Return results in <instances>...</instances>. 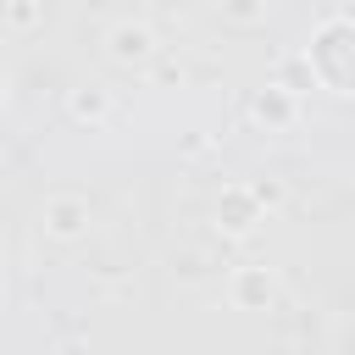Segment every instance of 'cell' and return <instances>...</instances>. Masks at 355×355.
I'll list each match as a JSON object with an SVG mask.
<instances>
[{"label":"cell","mask_w":355,"mask_h":355,"mask_svg":"<svg viewBox=\"0 0 355 355\" xmlns=\"http://www.w3.org/2000/svg\"><path fill=\"white\" fill-rule=\"evenodd\" d=\"M39 222H44V233H50V239H78V233H83V222H89V200H78V194L44 200Z\"/></svg>","instance_id":"obj_1"},{"label":"cell","mask_w":355,"mask_h":355,"mask_svg":"<svg viewBox=\"0 0 355 355\" xmlns=\"http://www.w3.org/2000/svg\"><path fill=\"white\" fill-rule=\"evenodd\" d=\"M150 55H155V33H150L144 22H116V28H111V61L139 67V61H150Z\"/></svg>","instance_id":"obj_2"},{"label":"cell","mask_w":355,"mask_h":355,"mask_svg":"<svg viewBox=\"0 0 355 355\" xmlns=\"http://www.w3.org/2000/svg\"><path fill=\"white\" fill-rule=\"evenodd\" d=\"M277 294V277L266 272V266H244L239 277H233V300L244 305V311H255V305H266Z\"/></svg>","instance_id":"obj_3"},{"label":"cell","mask_w":355,"mask_h":355,"mask_svg":"<svg viewBox=\"0 0 355 355\" xmlns=\"http://www.w3.org/2000/svg\"><path fill=\"white\" fill-rule=\"evenodd\" d=\"M105 105H111V100H105L100 89H89V94H72V111H78V116H105Z\"/></svg>","instance_id":"obj_4"}]
</instances>
